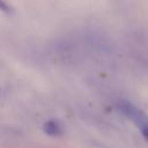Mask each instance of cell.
Instances as JSON below:
<instances>
[{
    "instance_id": "obj_2",
    "label": "cell",
    "mask_w": 148,
    "mask_h": 148,
    "mask_svg": "<svg viewBox=\"0 0 148 148\" xmlns=\"http://www.w3.org/2000/svg\"><path fill=\"white\" fill-rule=\"evenodd\" d=\"M44 131L52 136H59L62 134V127L61 125L56 120H49L44 125Z\"/></svg>"
},
{
    "instance_id": "obj_4",
    "label": "cell",
    "mask_w": 148,
    "mask_h": 148,
    "mask_svg": "<svg viewBox=\"0 0 148 148\" xmlns=\"http://www.w3.org/2000/svg\"><path fill=\"white\" fill-rule=\"evenodd\" d=\"M140 130H141V133H142V135L145 136V139L148 140V124H147L146 126H143L142 128H140Z\"/></svg>"
},
{
    "instance_id": "obj_3",
    "label": "cell",
    "mask_w": 148,
    "mask_h": 148,
    "mask_svg": "<svg viewBox=\"0 0 148 148\" xmlns=\"http://www.w3.org/2000/svg\"><path fill=\"white\" fill-rule=\"evenodd\" d=\"M0 10L6 12V13H9V12H10V7H9L3 0H0Z\"/></svg>"
},
{
    "instance_id": "obj_1",
    "label": "cell",
    "mask_w": 148,
    "mask_h": 148,
    "mask_svg": "<svg viewBox=\"0 0 148 148\" xmlns=\"http://www.w3.org/2000/svg\"><path fill=\"white\" fill-rule=\"evenodd\" d=\"M118 109L126 116L128 117L139 128H142L148 124V117L147 114L139 108L132 105L130 102L121 101L118 103Z\"/></svg>"
}]
</instances>
